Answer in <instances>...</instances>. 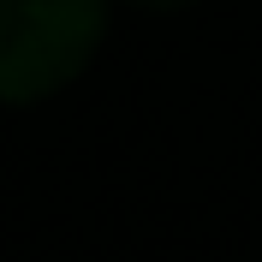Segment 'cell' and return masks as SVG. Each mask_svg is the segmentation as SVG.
Here are the masks:
<instances>
[{
	"instance_id": "6da1fadb",
	"label": "cell",
	"mask_w": 262,
	"mask_h": 262,
	"mask_svg": "<svg viewBox=\"0 0 262 262\" xmlns=\"http://www.w3.org/2000/svg\"><path fill=\"white\" fill-rule=\"evenodd\" d=\"M107 30V0H0V101H42L78 78Z\"/></svg>"
},
{
	"instance_id": "7a4b0ae2",
	"label": "cell",
	"mask_w": 262,
	"mask_h": 262,
	"mask_svg": "<svg viewBox=\"0 0 262 262\" xmlns=\"http://www.w3.org/2000/svg\"><path fill=\"white\" fill-rule=\"evenodd\" d=\"M137 6H191V0H137Z\"/></svg>"
}]
</instances>
